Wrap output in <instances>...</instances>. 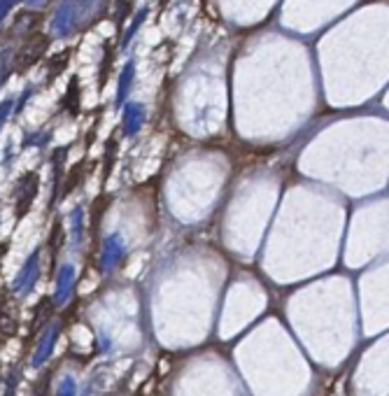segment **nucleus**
Segmentation results:
<instances>
[{"mask_svg":"<svg viewBox=\"0 0 389 396\" xmlns=\"http://www.w3.org/2000/svg\"><path fill=\"white\" fill-rule=\"evenodd\" d=\"M12 105H14L12 100L0 103V124H3V121L7 119V117H10V112H12Z\"/></svg>","mask_w":389,"mask_h":396,"instance_id":"nucleus-11","label":"nucleus"},{"mask_svg":"<svg viewBox=\"0 0 389 396\" xmlns=\"http://www.w3.org/2000/svg\"><path fill=\"white\" fill-rule=\"evenodd\" d=\"M49 45V38L47 35H33V38H28V42L24 47H21V51L17 54V68H28L31 63H35L38 58L42 56V51L47 49Z\"/></svg>","mask_w":389,"mask_h":396,"instance_id":"nucleus-3","label":"nucleus"},{"mask_svg":"<svg viewBox=\"0 0 389 396\" xmlns=\"http://www.w3.org/2000/svg\"><path fill=\"white\" fill-rule=\"evenodd\" d=\"M72 289H75V268H72L70 263H65L56 275V289H54V296H51L54 305L63 308L65 303H68L70 296H72Z\"/></svg>","mask_w":389,"mask_h":396,"instance_id":"nucleus-2","label":"nucleus"},{"mask_svg":"<svg viewBox=\"0 0 389 396\" xmlns=\"http://www.w3.org/2000/svg\"><path fill=\"white\" fill-rule=\"evenodd\" d=\"M145 121V110L143 105H136V103H131L126 107V114H124V128H126V136H133L140 131Z\"/></svg>","mask_w":389,"mask_h":396,"instance_id":"nucleus-5","label":"nucleus"},{"mask_svg":"<svg viewBox=\"0 0 389 396\" xmlns=\"http://www.w3.org/2000/svg\"><path fill=\"white\" fill-rule=\"evenodd\" d=\"M75 17H77V12H72V0H65V3L58 7V12L54 17V28L58 33H65L72 21H75Z\"/></svg>","mask_w":389,"mask_h":396,"instance_id":"nucleus-7","label":"nucleus"},{"mask_svg":"<svg viewBox=\"0 0 389 396\" xmlns=\"http://www.w3.org/2000/svg\"><path fill=\"white\" fill-rule=\"evenodd\" d=\"M38 261H40V249H35V252L26 259V263L21 266V270L12 282V289L17 291V294H28V291L33 289V284L38 282V273H40Z\"/></svg>","mask_w":389,"mask_h":396,"instance_id":"nucleus-1","label":"nucleus"},{"mask_svg":"<svg viewBox=\"0 0 389 396\" xmlns=\"http://www.w3.org/2000/svg\"><path fill=\"white\" fill-rule=\"evenodd\" d=\"M56 338H58V326H49V331L42 336L40 345H38V350H35V355H33V366H35V369H40V366L51 357V352H54V345H56Z\"/></svg>","mask_w":389,"mask_h":396,"instance_id":"nucleus-4","label":"nucleus"},{"mask_svg":"<svg viewBox=\"0 0 389 396\" xmlns=\"http://www.w3.org/2000/svg\"><path fill=\"white\" fill-rule=\"evenodd\" d=\"M131 79H133V63H128L126 68H124L121 77H119V91H117V105H121L124 98H126L128 86H131Z\"/></svg>","mask_w":389,"mask_h":396,"instance_id":"nucleus-8","label":"nucleus"},{"mask_svg":"<svg viewBox=\"0 0 389 396\" xmlns=\"http://www.w3.org/2000/svg\"><path fill=\"white\" fill-rule=\"evenodd\" d=\"M72 222H75V226H72V243L79 245V240H82V208L72 212Z\"/></svg>","mask_w":389,"mask_h":396,"instance_id":"nucleus-9","label":"nucleus"},{"mask_svg":"<svg viewBox=\"0 0 389 396\" xmlns=\"http://www.w3.org/2000/svg\"><path fill=\"white\" fill-rule=\"evenodd\" d=\"M121 254H124V247H121V240H119V236H110L107 238V243H105V247H103V263H105V266L103 268H112L117 261L121 259Z\"/></svg>","mask_w":389,"mask_h":396,"instance_id":"nucleus-6","label":"nucleus"},{"mask_svg":"<svg viewBox=\"0 0 389 396\" xmlns=\"http://www.w3.org/2000/svg\"><path fill=\"white\" fill-rule=\"evenodd\" d=\"M75 394H77V385H75V380H72L70 376H68V378H63V380H61V385H58L56 396H75Z\"/></svg>","mask_w":389,"mask_h":396,"instance_id":"nucleus-10","label":"nucleus"}]
</instances>
